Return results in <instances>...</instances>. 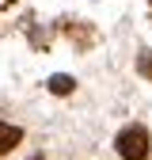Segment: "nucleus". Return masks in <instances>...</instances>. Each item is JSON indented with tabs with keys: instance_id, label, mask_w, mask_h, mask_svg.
Segmentation results:
<instances>
[{
	"instance_id": "obj_1",
	"label": "nucleus",
	"mask_w": 152,
	"mask_h": 160,
	"mask_svg": "<svg viewBox=\"0 0 152 160\" xmlns=\"http://www.w3.org/2000/svg\"><path fill=\"white\" fill-rule=\"evenodd\" d=\"M114 145H118V156H122V160H145L148 149H152L145 126H126V130L118 133V141H114Z\"/></svg>"
},
{
	"instance_id": "obj_2",
	"label": "nucleus",
	"mask_w": 152,
	"mask_h": 160,
	"mask_svg": "<svg viewBox=\"0 0 152 160\" xmlns=\"http://www.w3.org/2000/svg\"><path fill=\"white\" fill-rule=\"evenodd\" d=\"M19 137H23V133H19V126L0 122V156H4L8 149H15V145H19Z\"/></svg>"
},
{
	"instance_id": "obj_3",
	"label": "nucleus",
	"mask_w": 152,
	"mask_h": 160,
	"mask_svg": "<svg viewBox=\"0 0 152 160\" xmlns=\"http://www.w3.org/2000/svg\"><path fill=\"white\" fill-rule=\"evenodd\" d=\"M137 69H141V76H148V80H152V50H145V53H141Z\"/></svg>"
},
{
	"instance_id": "obj_4",
	"label": "nucleus",
	"mask_w": 152,
	"mask_h": 160,
	"mask_svg": "<svg viewBox=\"0 0 152 160\" xmlns=\"http://www.w3.org/2000/svg\"><path fill=\"white\" fill-rule=\"evenodd\" d=\"M50 88H53V92H69V88H72V80H69V76H53V80H50Z\"/></svg>"
}]
</instances>
